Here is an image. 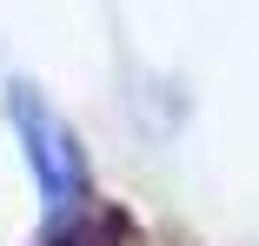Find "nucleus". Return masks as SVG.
<instances>
[{
	"label": "nucleus",
	"mask_w": 259,
	"mask_h": 246,
	"mask_svg": "<svg viewBox=\"0 0 259 246\" xmlns=\"http://www.w3.org/2000/svg\"><path fill=\"white\" fill-rule=\"evenodd\" d=\"M7 107H14V127H20V140H27L33 180H40V193H47V213H73L80 193H87V167H80V146H73L67 120L47 107L33 87H14Z\"/></svg>",
	"instance_id": "f257e3e1"
}]
</instances>
